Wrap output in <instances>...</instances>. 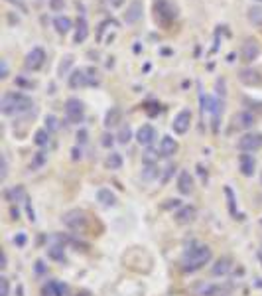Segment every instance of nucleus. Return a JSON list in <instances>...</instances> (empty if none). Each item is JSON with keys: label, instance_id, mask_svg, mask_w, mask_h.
<instances>
[{"label": "nucleus", "instance_id": "obj_1", "mask_svg": "<svg viewBox=\"0 0 262 296\" xmlns=\"http://www.w3.org/2000/svg\"><path fill=\"white\" fill-rule=\"evenodd\" d=\"M32 107H34L32 97L18 93V91H6L0 99V111L6 117H20V115L32 111Z\"/></svg>", "mask_w": 262, "mask_h": 296}, {"label": "nucleus", "instance_id": "obj_2", "mask_svg": "<svg viewBox=\"0 0 262 296\" xmlns=\"http://www.w3.org/2000/svg\"><path fill=\"white\" fill-rule=\"evenodd\" d=\"M213 253L207 245H191L181 257V271L183 273H197L211 261Z\"/></svg>", "mask_w": 262, "mask_h": 296}, {"label": "nucleus", "instance_id": "obj_3", "mask_svg": "<svg viewBox=\"0 0 262 296\" xmlns=\"http://www.w3.org/2000/svg\"><path fill=\"white\" fill-rule=\"evenodd\" d=\"M154 18L160 26L168 28L177 18V6L170 0H154Z\"/></svg>", "mask_w": 262, "mask_h": 296}, {"label": "nucleus", "instance_id": "obj_4", "mask_svg": "<svg viewBox=\"0 0 262 296\" xmlns=\"http://www.w3.org/2000/svg\"><path fill=\"white\" fill-rule=\"evenodd\" d=\"M235 291L233 283L221 281V283H199L193 287V293L197 296H231Z\"/></svg>", "mask_w": 262, "mask_h": 296}, {"label": "nucleus", "instance_id": "obj_5", "mask_svg": "<svg viewBox=\"0 0 262 296\" xmlns=\"http://www.w3.org/2000/svg\"><path fill=\"white\" fill-rule=\"evenodd\" d=\"M65 117L71 125H79L85 119V105L77 97H69L65 101Z\"/></svg>", "mask_w": 262, "mask_h": 296}, {"label": "nucleus", "instance_id": "obj_6", "mask_svg": "<svg viewBox=\"0 0 262 296\" xmlns=\"http://www.w3.org/2000/svg\"><path fill=\"white\" fill-rule=\"evenodd\" d=\"M63 225L71 231H85L87 229V213L81 209H71L61 217Z\"/></svg>", "mask_w": 262, "mask_h": 296}, {"label": "nucleus", "instance_id": "obj_7", "mask_svg": "<svg viewBox=\"0 0 262 296\" xmlns=\"http://www.w3.org/2000/svg\"><path fill=\"white\" fill-rule=\"evenodd\" d=\"M44 63H45L44 48H32L24 57V69L26 71H38V69L44 67Z\"/></svg>", "mask_w": 262, "mask_h": 296}, {"label": "nucleus", "instance_id": "obj_8", "mask_svg": "<svg viewBox=\"0 0 262 296\" xmlns=\"http://www.w3.org/2000/svg\"><path fill=\"white\" fill-rule=\"evenodd\" d=\"M87 73H89L87 69H73L71 75H69V87L79 89V87H85V85H97L99 79L93 77V75H87Z\"/></svg>", "mask_w": 262, "mask_h": 296}, {"label": "nucleus", "instance_id": "obj_9", "mask_svg": "<svg viewBox=\"0 0 262 296\" xmlns=\"http://www.w3.org/2000/svg\"><path fill=\"white\" fill-rule=\"evenodd\" d=\"M237 147L243 152H257L259 148H262V135L261 133H247L239 139Z\"/></svg>", "mask_w": 262, "mask_h": 296}, {"label": "nucleus", "instance_id": "obj_10", "mask_svg": "<svg viewBox=\"0 0 262 296\" xmlns=\"http://www.w3.org/2000/svg\"><path fill=\"white\" fill-rule=\"evenodd\" d=\"M189 125H191V111L189 109H181L175 115V119L172 123V129H174L175 135H185L189 131Z\"/></svg>", "mask_w": 262, "mask_h": 296}, {"label": "nucleus", "instance_id": "obj_11", "mask_svg": "<svg viewBox=\"0 0 262 296\" xmlns=\"http://www.w3.org/2000/svg\"><path fill=\"white\" fill-rule=\"evenodd\" d=\"M257 123V117L251 113V111H241L233 117V127L239 129V131H247V129H253Z\"/></svg>", "mask_w": 262, "mask_h": 296}, {"label": "nucleus", "instance_id": "obj_12", "mask_svg": "<svg viewBox=\"0 0 262 296\" xmlns=\"http://www.w3.org/2000/svg\"><path fill=\"white\" fill-rule=\"evenodd\" d=\"M259 53H261V48H259L257 40L247 38L245 44H243V48H241V57H243V61H255V59L259 57Z\"/></svg>", "mask_w": 262, "mask_h": 296}, {"label": "nucleus", "instance_id": "obj_13", "mask_svg": "<svg viewBox=\"0 0 262 296\" xmlns=\"http://www.w3.org/2000/svg\"><path fill=\"white\" fill-rule=\"evenodd\" d=\"M42 296H67V285L59 281H47L42 287Z\"/></svg>", "mask_w": 262, "mask_h": 296}, {"label": "nucleus", "instance_id": "obj_14", "mask_svg": "<svg viewBox=\"0 0 262 296\" xmlns=\"http://www.w3.org/2000/svg\"><path fill=\"white\" fill-rule=\"evenodd\" d=\"M154 139H156V129L152 125H142L136 133V141L140 147H150L154 143Z\"/></svg>", "mask_w": 262, "mask_h": 296}, {"label": "nucleus", "instance_id": "obj_15", "mask_svg": "<svg viewBox=\"0 0 262 296\" xmlns=\"http://www.w3.org/2000/svg\"><path fill=\"white\" fill-rule=\"evenodd\" d=\"M239 168H241V174H243V176L251 178V176L255 174V168H257V160H255V156L249 154V152L241 154V156H239Z\"/></svg>", "mask_w": 262, "mask_h": 296}, {"label": "nucleus", "instance_id": "obj_16", "mask_svg": "<svg viewBox=\"0 0 262 296\" xmlns=\"http://www.w3.org/2000/svg\"><path fill=\"white\" fill-rule=\"evenodd\" d=\"M142 8H144L142 0H132L129 8H127V12H125V22L127 24H136L142 18Z\"/></svg>", "mask_w": 262, "mask_h": 296}, {"label": "nucleus", "instance_id": "obj_17", "mask_svg": "<svg viewBox=\"0 0 262 296\" xmlns=\"http://www.w3.org/2000/svg\"><path fill=\"white\" fill-rule=\"evenodd\" d=\"M239 79H241L245 85H261L262 83L261 71H257V69H253V67L241 69V71H239Z\"/></svg>", "mask_w": 262, "mask_h": 296}, {"label": "nucleus", "instance_id": "obj_18", "mask_svg": "<svg viewBox=\"0 0 262 296\" xmlns=\"http://www.w3.org/2000/svg\"><path fill=\"white\" fill-rule=\"evenodd\" d=\"M231 271H233V261H231L229 257H221V259L213 265L211 275H213V277H225V275H229Z\"/></svg>", "mask_w": 262, "mask_h": 296}, {"label": "nucleus", "instance_id": "obj_19", "mask_svg": "<svg viewBox=\"0 0 262 296\" xmlns=\"http://www.w3.org/2000/svg\"><path fill=\"white\" fill-rule=\"evenodd\" d=\"M87 36H89V24H87L85 16H81V18H77V26H75V38H73V42H75V44H83V42L87 40Z\"/></svg>", "mask_w": 262, "mask_h": 296}, {"label": "nucleus", "instance_id": "obj_20", "mask_svg": "<svg viewBox=\"0 0 262 296\" xmlns=\"http://www.w3.org/2000/svg\"><path fill=\"white\" fill-rule=\"evenodd\" d=\"M195 215H197V209H195L193 205H183V207L175 213V221L181 223V225H185V223H191V221L195 219Z\"/></svg>", "mask_w": 262, "mask_h": 296}, {"label": "nucleus", "instance_id": "obj_21", "mask_svg": "<svg viewBox=\"0 0 262 296\" xmlns=\"http://www.w3.org/2000/svg\"><path fill=\"white\" fill-rule=\"evenodd\" d=\"M177 190L181 192V194H191L193 192V180H191V176H189V172H179V178H177Z\"/></svg>", "mask_w": 262, "mask_h": 296}, {"label": "nucleus", "instance_id": "obj_22", "mask_svg": "<svg viewBox=\"0 0 262 296\" xmlns=\"http://www.w3.org/2000/svg\"><path fill=\"white\" fill-rule=\"evenodd\" d=\"M177 152V143H175V139H172V137H164L162 139V143H160V154L162 156H174Z\"/></svg>", "mask_w": 262, "mask_h": 296}, {"label": "nucleus", "instance_id": "obj_23", "mask_svg": "<svg viewBox=\"0 0 262 296\" xmlns=\"http://www.w3.org/2000/svg\"><path fill=\"white\" fill-rule=\"evenodd\" d=\"M53 26H55L57 34L65 36V34L71 30L73 22H71V18H69V16H55V18H53Z\"/></svg>", "mask_w": 262, "mask_h": 296}, {"label": "nucleus", "instance_id": "obj_24", "mask_svg": "<svg viewBox=\"0 0 262 296\" xmlns=\"http://www.w3.org/2000/svg\"><path fill=\"white\" fill-rule=\"evenodd\" d=\"M121 119H123V111L119 107H111L109 113H107V117H105V127L113 129V127H117L121 123Z\"/></svg>", "mask_w": 262, "mask_h": 296}, {"label": "nucleus", "instance_id": "obj_25", "mask_svg": "<svg viewBox=\"0 0 262 296\" xmlns=\"http://www.w3.org/2000/svg\"><path fill=\"white\" fill-rule=\"evenodd\" d=\"M97 199H99L105 207H113V205L117 203V196H115L111 190H107V188H103V190L97 192Z\"/></svg>", "mask_w": 262, "mask_h": 296}, {"label": "nucleus", "instance_id": "obj_26", "mask_svg": "<svg viewBox=\"0 0 262 296\" xmlns=\"http://www.w3.org/2000/svg\"><path fill=\"white\" fill-rule=\"evenodd\" d=\"M6 197H8V201H20V199L26 201V199H28L22 186H14L12 190H8V192H6Z\"/></svg>", "mask_w": 262, "mask_h": 296}, {"label": "nucleus", "instance_id": "obj_27", "mask_svg": "<svg viewBox=\"0 0 262 296\" xmlns=\"http://www.w3.org/2000/svg\"><path fill=\"white\" fill-rule=\"evenodd\" d=\"M49 137H51V133H49L47 129H40V131H36V135H34V143H36L38 147H47V145H49Z\"/></svg>", "mask_w": 262, "mask_h": 296}, {"label": "nucleus", "instance_id": "obj_28", "mask_svg": "<svg viewBox=\"0 0 262 296\" xmlns=\"http://www.w3.org/2000/svg\"><path fill=\"white\" fill-rule=\"evenodd\" d=\"M47 255H49L53 261L65 263V253H63V247H61V245H51V247L47 249Z\"/></svg>", "mask_w": 262, "mask_h": 296}, {"label": "nucleus", "instance_id": "obj_29", "mask_svg": "<svg viewBox=\"0 0 262 296\" xmlns=\"http://www.w3.org/2000/svg\"><path fill=\"white\" fill-rule=\"evenodd\" d=\"M107 166H109L111 170H119V168L123 166V156H121L119 152H113V154L107 158Z\"/></svg>", "mask_w": 262, "mask_h": 296}, {"label": "nucleus", "instance_id": "obj_30", "mask_svg": "<svg viewBox=\"0 0 262 296\" xmlns=\"http://www.w3.org/2000/svg\"><path fill=\"white\" fill-rule=\"evenodd\" d=\"M225 196H227V199H229V211H231V215L237 217L239 213H237V207H235V194H233V190H231L229 186L225 188Z\"/></svg>", "mask_w": 262, "mask_h": 296}, {"label": "nucleus", "instance_id": "obj_31", "mask_svg": "<svg viewBox=\"0 0 262 296\" xmlns=\"http://www.w3.org/2000/svg\"><path fill=\"white\" fill-rule=\"evenodd\" d=\"M45 129H47L49 133H55V131H59V121H57V117H53V115H47V117H45Z\"/></svg>", "mask_w": 262, "mask_h": 296}, {"label": "nucleus", "instance_id": "obj_32", "mask_svg": "<svg viewBox=\"0 0 262 296\" xmlns=\"http://www.w3.org/2000/svg\"><path fill=\"white\" fill-rule=\"evenodd\" d=\"M131 137H132V131H131V127L127 125V127H123V129H121V133H119V143L127 145V143L131 141Z\"/></svg>", "mask_w": 262, "mask_h": 296}, {"label": "nucleus", "instance_id": "obj_33", "mask_svg": "<svg viewBox=\"0 0 262 296\" xmlns=\"http://www.w3.org/2000/svg\"><path fill=\"white\" fill-rule=\"evenodd\" d=\"M45 158H47V154H45V152H38V154H36V158H34V162L30 164V168H32V170H38V168L45 162Z\"/></svg>", "mask_w": 262, "mask_h": 296}, {"label": "nucleus", "instance_id": "obj_34", "mask_svg": "<svg viewBox=\"0 0 262 296\" xmlns=\"http://www.w3.org/2000/svg\"><path fill=\"white\" fill-rule=\"evenodd\" d=\"M6 174H8V164H6V156L2 154L0 156V180H6Z\"/></svg>", "mask_w": 262, "mask_h": 296}, {"label": "nucleus", "instance_id": "obj_35", "mask_svg": "<svg viewBox=\"0 0 262 296\" xmlns=\"http://www.w3.org/2000/svg\"><path fill=\"white\" fill-rule=\"evenodd\" d=\"M8 293H10L8 279H6V277H0V296H8Z\"/></svg>", "mask_w": 262, "mask_h": 296}, {"label": "nucleus", "instance_id": "obj_36", "mask_svg": "<svg viewBox=\"0 0 262 296\" xmlns=\"http://www.w3.org/2000/svg\"><path fill=\"white\" fill-rule=\"evenodd\" d=\"M63 6H65V0H49V8L53 12H59Z\"/></svg>", "mask_w": 262, "mask_h": 296}, {"label": "nucleus", "instance_id": "obj_37", "mask_svg": "<svg viewBox=\"0 0 262 296\" xmlns=\"http://www.w3.org/2000/svg\"><path fill=\"white\" fill-rule=\"evenodd\" d=\"M249 12H251L249 18H251L253 22H259V18H262V8H251Z\"/></svg>", "mask_w": 262, "mask_h": 296}, {"label": "nucleus", "instance_id": "obj_38", "mask_svg": "<svg viewBox=\"0 0 262 296\" xmlns=\"http://www.w3.org/2000/svg\"><path fill=\"white\" fill-rule=\"evenodd\" d=\"M71 63H73V57H71V55H67V57H65V61H63V63H61V65H59V73H61V75H63V73H65V71H67V67H69V65H71Z\"/></svg>", "mask_w": 262, "mask_h": 296}, {"label": "nucleus", "instance_id": "obj_39", "mask_svg": "<svg viewBox=\"0 0 262 296\" xmlns=\"http://www.w3.org/2000/svg\"><path fill=\"white\" fill-rule=\"evenodd\" d=\"M8 77V63L6 59H0V79H6Z\"/></svg>", "mask_w": 262, "mask_h": 296}, {"label": "nucleus", "instance_id": "obj_40", "mask_svg": "<svg viewBox=\"0 0 262 296\" xmlns=\"http://www.w3.org/2000/svg\"><path fill=\"white\" fill-rule=\"evenodd\" d=\"M101 143H103V147H107V148L113 147V143H115V137H113V135H109V133H105Z\"/></svg>", "mask_w": 262, "mask_h": 296}, {"label": "nucleus", "instance_id": "obj_41", "mask_svg": "<svg viewBox=\"0 0 262 296\" xmlns=\"http://www.w3.org/2000/svg\"><path fill=\"white\" fill-rule=\"evenodd\" d=\"M77 139H79V143H81V145H85V143H87V131H83V129H81V131H79V135H77Z\"/></svg>", "mask_w": 262, "mask_h": 296}, {"label": "nucleus", "instance_id": "obj_42", "mask_svg": "<svg viewBox=\"0 0 262 296\" xmlns=\"http://www.w3.org/2000/svg\"><path fill=\"white\" fill-rule=\"evenodd\" d=\"M107 2H109L113 8H121V6L125 4V0H107Z\"/></svg>", "mask_w": 262, "mask_h": 296}, {"label": "nucleus", "instance_id": "obj_43", "mask_svg": "<svg viewBox=\"0 0 262 296\" xmlns=\"http://www.w3.org/2000/svg\"><path fill=\"white\" fill-rule=\"evenodd\" d=\"M77 158H81V150L73 148V160H77Z\"/></svg>", "mask_w": 262, "mask_h": 296}, {"label": "nucleus", "instance_id": "obj_44", "mask_svg": "<svg viewBox=\"0 0 262 296\" xmlns=\"http://www.w3.org/2000/svg\"><path fill=\"white\" fill-rule=\"evenodd\" d=\"M0 269H6V255L2 253V265H0Z\"/></svg>", "mask_w": 262, "mask_h": 296}, {"label": "nucleus", "instance_id": "obj_45", "mask_svg": "<svg viewBox=\"0 0 262 296\" xmlns=\"http://www.w3.org/2000/svg\"><path fill=\"white\" fill-rule=\"evenodd\" d=\"M14 241H18V245H22L26 239H24V235H20V237H18V239H14Z\"/></svg>", "mask_w": 262, "mask_h": 296}, {"label": "nucleus", "instance_id": "obj_46", "mask_svg": "<svg viewBox=\"0 0 262 296\" xmlns=\"http://www.w3.org/2000/svg\"><path fill=\"white\" fill-rule=\"evenodd\" d=\"M77 296H89L87 293H81V295H77Z\"/></svg>", "mask_w": 262, "mask_h": 296}, {"label": "nucleus", "instance_id": "obj_47", "mask_svg": "<svg viewBox=\"0 0 262 296\" xmlns=\"http://www.w3.org/2000/svg\"><path fill=\"white\" fill-rule=\"evenodd\" d=\"M10 2H16V0H10Z\"/></svg>", "mask_w": 262, "mask_h": 296}, {"label": "nucleus", "instance_id": "obj_48", "mask_svg": "<svg viewBox=\"0 0 262 296\" xmlns=\"http://www.w3.org/2000/svg\"><path fill=\"white\" fill-rule=\"evenodd\" d=\"M259 2H262V0H259Z\"/></svg>", "mask_w": 262, "mask_h": 296}, {"label": "nucleus", "instance_id": "obj_49", "mask_svg": "<svg viewBox=\"0 0 262 296\" xmlns=\"http://www.w3.org/2000/svg\"><path fill=\"white\" fill-rule=\"evenodd\" d=\"M261 223H262V221H261Z\"/></svg>", "mask_w": 262, "mask_h": 296}]
</instances>
